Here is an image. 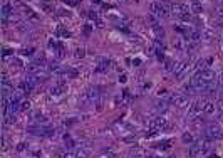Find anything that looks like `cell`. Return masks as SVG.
I'll use <instances>...</instances> for the list:
<instances>
[{
    "mask_svg": "<svg viewBox=\"0 0 223 158\" xmlns=\"http://www.w3.org/2000/svg\"><path fill=\"white\" fill-rule=\"evenodd\" d=\"M101 99H102L101 88H99V86H92V88H89L86 93H82L81 103L82 104H94V106H96Z\"/></svg>",
    "mask_w": 223,
    "mask_h": 158,
    "instance_id": "cell-1",
    "label": "cell"
},
{
    "mask_svg": "<svg viewBox=\"0 0 223 158\" xmlns=\"http://www.w3.org/2000/svg\"><path fill=\"white\" fill-rule=\"evenodd\" d=\"M171 14L183 22H191V10L186 5H183V4H173Z\"/></svg>",
    "mask_w": 223,
    "mask_h": 158,
    "instance_id": "cell-2",
    "label": "cell"
},
{
    "mask_svg": "<svg viewBox=\"0 0 223 158\" xmlns=\"http://www.w3.org/2000/svg\"><path fill=\"white\" fill-rule=\"evenodd\" d=\"M189 66H191V62H189V61H181V62H178V64L175 66L173 72H175V77L178 79V81H181L183 77H186V76H188Z\"/></svg>",
    "mask_w": 223,
    "mask_h": 158,
    "instance_id": "cell-3",
    "label": "cell"
},
{
    "mask_svg": "<svg viewBox=\"0 0 223 158\" xmlns=\"http://www.w3.org/2000/svg\"><path fill=\"white\" fill-rule=\"evenodd\" d=\"M169 104L175 106V108H185L188 104V98L183 93H175V94L169 96Z\"/></svg>",
    "mask_w": 223,
    "mask_h": 158,
    "instance_id": "cell-4",
    "label": "cell"
},
{
    "mask_svg": "<svg viewBox=\"0 0 223 158\" xmlns=\"http://www.w3.org/2000/svg\"><path fill=\"white\" fill-rule=\"evenodd\" d=\"M205 104H206V101L205 99H196L195 103L191 104V108H189V113H188V119H193V118H196L201 111H205Z\"/></svg>",
    "mask_w": 223,
    "mask_h": 158,
    "instance_id": "cell-5",
    "label": "cell"
},
{
    "mask_svg": "<svg viewBox=\"0 0 223 158\" xmlns=\"http://www.w3.org/2000/svg\"><path fill=\"white\" fill-rule=\"evenodd\" d=\"M149 10H151V14L156 15V17H159V19H166V17H169V12L166 10V8L163 7V4H151L149 5Z\"/></svg>",
    "mask_w": 223,
    "mask_h": 158,
    "instance_id": "cell-6",
    "label": "cell"
},
{
    "mask_svg": "<svg viewBox=\"0 0 223 158\" xmlns=\"http://www.w3.org/2000/svg\"><path fill=\"white\" fill-rule=\"evenodd\" d=\"M151 128H156V130H159V131H166L171 128V124H169V121L164 116H158L151 121Z\"/></svg>",
    "mask_w": 223,
    "mask_h": 158,
    "instance_id": "cell-7",
    "label": "cell"
},
{
    "mask_svg": "<svg viewBox=\"0 0 223 158\" xmlns=\"http://www.w3.org/2000/svg\"><path fill=\"white\" fill-rule=\"evenodd\" d=\"M205 135L210 138V140H218V138H222V128L218 126V124L211 123L206 128V131H205Z\"/></svg>",
    "mask_w": 223,
    "mask_h": 158,
    "instance_id": "cell-8",
    "label": "cell"
},
{
    "mask_svg": "<svg viewBox=\"0 0 223 158\" xmlns=\"http://www.w3.org/2000/svg\"><path fill=\"white\" fill-rule=\"evenodd\" d=\"M66 89H67V84H66V81L64 79H59L57 83L50 88V94L52 96H61V94H64L66 93Z\"/></svg>",
    "mask_w": 223,
    "mask_h": 158,
    "instance_id": "cell-9",
    "label": "cell"
},
{
    "mask_svg": "<svg viewBox=\"0 0 223 158\" xmlns=\"http://www.w3.org/2000/svg\"><path fill=\"white\" fill-rule=\"evenodd\" d=\"M198 74H200V77H201L205 83H213V81H216L215 72H213L211 69H208V67H205L201 72H198Z\"/></svg>",
    "mask_w": 223,
    "mask_h": 158,
    "instance_id": "cell-10",
    "label": "cell"
},
{
    "mask_svg": "<svg viewBox=\"0 0 223 158\" xmlns=\"http://www.w3.org/2000/svg\"><path fill=\"white\" fill-rule=\"evenodd\" d=\"M109 67H111V61H109V59H106V57H99V59H97L96 72H106Z\"/></svg>",
    "mask_w": 223,
    "mask_h": 158,
    "instance_id": "cell-11",
    "label": "cell"
},
{
    "mask_svg": "<svg viewBox=\"0 0 223 158\" xmlns=\"http://www.w3.org/2000/svg\"><path fill=\"white\" fill-rule=\"evenodd\" d=\"M188 155H189V158H196L198 155H201V140H200V141H195V143H191Z\"/></svg>",
    "mask_w": 223,
    "mask_h": 158,
    "instance_id": "cell-12",
    "label": "cell"
},
{
    "mask_svg": "<svg viewBox=\"0 0 223 158\" xmlns=\"http://www.w3.org/2000/svg\"><path fill=\"white\" fill-rule=\"evenodd\" d=\"M12 14H14V12H12V7H10L8 4H3V7H2V19H3V22L7 20Z\"/></svg>",
    "mask_w": 223,
    "mask_h": 158,
    "instance_id": "cell-13",
    "label": "cell"
},
{
    "mask_svg": "<svg viewBox=\"0 0 223 158\" xmlns=\"http://www.w3.org/2000/svg\"><path fill=\"white\" fill-rule=\"evenodd\" d=\"M75 155H77V158H87L89 157V150L86 148V146H79V150L75 151Z\"/></svg>",
    "mask_w": 223,
    "mask_h": 158,
    "instance_id": "cell-14",
    "label": "cell"
},
{
    "mask_svg": "<svg viewBox=\"0 0 223 158\" xmlns=\"http://www.w3.org/2000/svg\"><path fill=\"white\" fill-rule=\"evenodd\" d=\"M216 111V104L215 103H206L205 104V113H206V114H213V113H215Z\"/></svg>",
    "mask_w": 223,
    "mask_h": 158,
    "instance_id": "cell-15",
    "label": "cell"
},
{
    "mask_svg": "<svg viewBox=\"0 0 223 158\" xmlns=\"http://www.w3.org/2000/svg\"><path fill=\"white\" fill-rule=\"evenodd\" d=\"M148 22L151 24V27H158V25H159V17H156V15L149 14L148 15Z\"/></svg>",
    "mask_w": 223,
    "mask_h": 158,
    "instance_id": "cell-16",
    "label": "cell"
},
{
    "mask_svg": "<svg viewBox=\"0 0 223 158\" xmlns=\"http://www.w3.org/2000/svg\"><path fill=\"white\" fill-rule=\"evenodd\" d=\"M163 66H164V71H173V69H175V62H173V59H164V64H163Z\"/></svg>",
    "mask_w": 223,
    "mask_h": 158,
    "instance_id": "cell-17",
    "label": "cell"
},
{
    "mask_svg": "<svg viewBox=\"0 0 223 158\" xmlns=\"http://www.w3.org/2000/svg\"><path fill=\"white\" fill-rule=\"evenodd\" d=\"M191 123H193V126H195V128H201L203 124H205V119H203V118H200V116H196V118H193V119H191Z\"/></svg>",
    "mask_w": 223,
    "mask_h": 158,
    "instance_id": "cell-18",
    "label": "cell"
},
{
    "mask_svg": "<svg viewBox=\"0 0 223 158\" xmlns=\"http://www.w3.org/2000/svg\"><path fill=\"white\" fill-rule=\"evenodd\" d=\"M24 12H25V15H27L30 20H37V15L34 14V10H32V8H24Z\"/></svg>",
    "mask_w": 223,
    "mask_h": 158,
    "instance_id": "cell-19",
    "label": "cell"
},
{
    "mask_svg": "<svg viewBox=\"0 0 223 158\" xmlns=\"http://www.w3.org/2000/svg\"><path fill=\"white\" fill-rule=\"evenodd\" d=\"M153 30H154V34H156L158 39H163V37H164V30H163V27L158 25V27H153Z\"/></svg>",
    "mask_w": 223,
    "mask_h": 158,
    "instance_id": "cell-20",
    "label": "cell"
},
{
    "mask_svg": "<svg viewBox=\"0 0 223 158\" xmlns=\"http://www.w3.org/2000/svg\"><path fill=\"white\" fill-rule=\"evenodd\" d=\"M183 141H185V143H195V140H193V135L186 131V133L183 135Z\"/></svg>",
    "mask_w": 223,
    "mask_h": 158,
    "instance_id": "cell-21",
    "label": "cell"
},
{
    "mask_svg": "<svg viewBox=\"0 0 223 158\" xmlns=\"http://www.w3.org/2000/svg\"><path fill=\"white\" fill-rule=\"evenodd\" d=\"M168 104L166 101H161V103H158V111L159 113H164V111H168Z\"/></svg>",
    "mask_w": 223,
    "mask_h": 158,
    "instance_id": "cell-22",
    "label": "cell"
},
{
    "mask_svg": "<svg viewBox=\"0 0 223 158\" xmlns=\"http://www.w3.org/2000/svg\"><path fill=\"white\" fill-rule=\"evenodd\" d=\"M191 12H193V14H201L203 12V8H201V5H200V4H193V7H191Z\"/></svg>",
    "mask_w": 223,
    "mask_h": 158,
    "instance_id": "cell-23",
    "label": "cell"
},
{
    "mask_svg": "<svg viewBox=\"0 0 223 158\" xmlns=\"http://www.w3.org/2000/svg\"><path fill=\"white\" fill-rule=\"evenodd\" d=\"M84 55H86V51H84V49H75V52H74L75 59H82Z\"/></svg>",
    "mask_w": 223,
    "mask_h": 158,
    "instance_id": "cell-24",
    "label": "cell"
},
{
    "mask_svg": "<svg viewBox=\"0 0 223 158\" xmlns=\"http://www.w3.org/2000/svg\"><path fill=\"white\" fill-rule=\"evenodd\" d=\"M64 76H67V77H75V76H77V71H75V69H66V71H64Z\"/></svg>",
    "mask_w": 223,
    "mask_h": 158,
    "instance_id": "cell-25",
    "label": "cell"
},
{
    "mask_svg": "<svg viewBox=\"0 0 223 158\" xmlns=\"http://www.w3.org/2000/svg\"><path fill=\"white\" fill-rule=\"evenodd\" d=\"M30 110V103L29 101H20V111H29Z\"/></svg>",
    "mask_w": 223,
    "mask_h": 158,
    "instance_id": "cell-26",
    "label": "cell"
},
{
    "mask_svg": "<svg viewBox=\"0 0 223 158\" xmlns=\"http://www.w3.org/2000/svg\"><path fill=\"white\" fill-rule=\"evenodd\" d=\"M57 34L62 35V37H66V39L71 37V32H69V30H64V29H59V30H57Z\"/></svg>",
    "mask_w": 223,
    "mask_h": 158,
    "instance_id": "cell-27",
    "label": "cell"
},
{
    "mask_svg": "<svg viewBox=\"0 0 223 158\" xmlns=\"http://www.w3.org/2000/svg\"><path fill=\"white\" fill-rule=\"evenodd\" d=\"M87 15H89V19H91V20H96V22L99 20V17H97V12H92V10H91Z\"/></svg>",
    "mask_w": 223,
    "mask_h": 158,
    "instance_id": "cell-28",
    "label": "cell"
},
{
    "mask_svg": "<svg viewBox=\"0 0 223 158\" xmlns=\"http://www.w3.org/2000/svg\"><path fill=\"white\" fill-rule=\"evenodd\" d=\"M92 32V25H84V35H91Z\"/></svg>",
    "mask_w": 223,
    "mask_h": 158,
    "instance_id": "cell-29",
    "label": "cell"
},
{
    "mask_svg": "<svg viewBox=\"0 0 223 158\" xmlns=\"http://www.w3.org/2000/svg\"><path fill=\"white\" fill-rule=\"evenodd\" d=\"M216 111H220V113H223V99H220V101L216 103Z\"/></svg>",
    "mask_w": 223,
    "mask_h": 158,
    "instance_id": "cell-30",
    "label": "cell"
},
{
    "mask_svg": "<svg viewBox=\"0 0 223 158\" xmlns=\"http://www.w3.org/2000/svg\"><path fill=\"white\" fill-rule=\"evenodd\" d=\"M66 4H69V5H77L79 4V0H64Z\"/></svg>",
    "mask_w": 223,
    "mask_h": 158,
    "instance_id": "cell-31",
    "label": "cell"
},
{
    "mask_svg": "<svg viewBox=\"0 0 223 158\" xmlns=\"http://www.w3.org/2000/svg\"><path fill=\"white\" fill-rule=\"evenodd\" d=\"M218 19H220V20H223V5L218 8Z\"/></svg>",
    "mask_w": 223,
    "mask_h": 158,
    "instance_id": "cell-32",
    "label": "cell"
},
{
    "mask_svg": "<svg viewBox=\"0 0 223 158\" xmlns=\"http://www.w3.org/2000/svg\"><path fill=\"white\" fill-rule=\"evenodd\" d=\"M126 81H128V76H126V74L119 76V83H126Z\"/></svg>",
    "mask_w": 223,
    "mask_h": 158,
    "instance_id": "cell-33",
    "label": "cell"
},
{
    "mask_svg": "<svg viewBox=\"0 0 223 158\" xmlns=\"http://www.w3.org/2000/svg\"><path fill=\"white\" fill-rule=\"evenodd\" d=\"M62 158H77V155H75V153H66Z\"/></svg>",
    "mask_w": 223,
    "mask_h": 158,
    "instance_id": "cell-34",
    "label": "cell"
},
{
    "mask_svg": "<svg viewBox=\"0 0 223 158\" xmlns=\"http://www.w3.org/2000/svg\"><path fill=\"white\" fill-rule=\"evenodd\" d=\"M216 83H218V86H222L223 88V74H220V77L216 79Z\"/></svg>",
    "mask_w": 223,
    "mask_h": 158,
    "instance_id": "cell-35",
    "label": "cell"
},
{
    "mask_svg": "<svg viewBox=\"0 0 223 158\" xmlns=\"http://www.w3.org/2000/svg\"><path fill=\"white\" fill-rule=\"evenodd\" d=\"M22 54H24V55H30V54H32V49H24V51H22Z\"/></svg>",
    "mask_w": 223,
    "mask_h": 158,
    "instance_id": "cell-36",
    "label": "cell"
},
{
    "mask_svg": "<svg viewBox=\"0 0 223 158\" xmlns=\"http://www.w3.org/2000/svg\"><path fill=\"white\" fill-rule=\"evenodd\" d=\"M12 64H15L17 67H20V66H22V62L19 61V59H14V61H12Z\"/></svg>",
    "mask_w": 223,
    "mask_h": 158,
    "instance_id": "cell-37",
    "label": "cell"
},
{
    "mask_svg": "<svg viewBox=\"0 0 223 158\" xmlns=\"http://www.w3.org/2000/svg\"><path fill=\"white\" fill-rule=\"evenodd\" d=\"M12 54V51H8V49H3V57H7V55Z\"/></svg>",
    "mask_w": 223,
    "mask_h": 158,
    "instance_id": "cell-38",
    "label": "cell"
},
{
    "mask_svg": "<svg viewBox=\"0 0 223 158\" xmlns=\"http://www.w3.org/2000/svg\"><path fill=\"white\" fill-rule=\"evenodd\" d=\"M158 96H166V89H159L158 91Z\"/></svg>",
    "mask_w": 223,
    "mask_h": 158,
    "instance_id": "cell-39",
    "label": "cell"
},
{
    "mask_svg": "<svg viewBox=\"0 0 223 158\" xmlns=\"http://www.w3.org/2000/svg\"><path fill=\"white\" fill-rule=\"evenodd\" d=\"M24 148H25V143H20L19 146H17V150H19V151H22Z\"/></svg>",
    "mask_w": 223,
    "mask_h": 158,
    "instance_id": "cell-40",
    "label": "cell"
},
{
    "mask_svg": "<svg viewBox=\"0 0 223 158\" xmlns=\"http://www.w3.org/2000/svg\"><path fill=\"white\" fill-rule=\"evenodd\" d=\"M208 158H216V155H211V157H208Z\"/></svg>",
    "mask_w": 223,
    "mask_h": 158,
    "instance_id": "cell-41",
    "label": "cell"
},
{
    "mask_svg": "<svg viewBox=\"0 0 223 158\" xmlns=\"http://www.w3.org/2000/svg\"><path fill=\"white\" fill-rule=\"evenodd\" d=\"M198 2H200V0H193V4H198Z\"/></svg>",
    "mask_w": 223,
    "mask_h": 158,
    "instance_id": "cell-42",
    "label": "cell"
},
{
    "mask_svg": "<svg viewBox=\"0 0 223 158\" xmlns=\"http://www.w3.org/2000/svg\"><path fill=\"white\" fill-rule=\"evenodd\" d=\"M42 2H47V0H42Z\"/></svg>",
    "mask_w": 223,
    "mask_h": 158,
    "instance_id": "cell-43",
    "label": "cell"
},
{
    "mask_svg": "<svg viewBox=\"0 0 223 158\" xmlns=\"http://www.w3.org/2000/svg\"><path fill=\"white\" fill-rule=\"evenodd\" d=\"M222 4H223V0H222Z\"/></svg>",
    "mask_w": 223,
    "mask_h": 158,
    "instance_id": "cell-44",
    "label": "cell"
}]
</instances>
